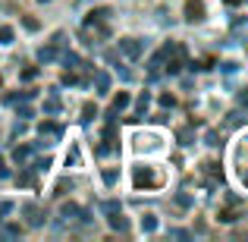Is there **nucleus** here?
Masks as SVG:
<instances>
[{
    "instance_id": "nucleus-1",
    "label": "nucleus",
    "mask_w": 248,
    "mask_h": 242,
    "mask_svg": "<svg viewBox=\"0 0 248 242\" xmlns=\"http://www.w3.org/2000/svg\"><path fill=\"white\" fill-rule=\"evenodd\" d=\"M186 16L192 19V22L204 16V6H201V0H188V3H186Z\"/></svg>"
}]
</instances>
